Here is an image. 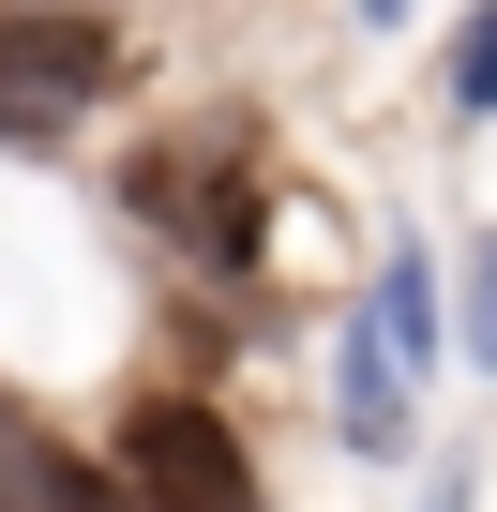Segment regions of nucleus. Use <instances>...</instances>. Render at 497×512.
Masks as SVG:
<instances>
[{
	"instance_id": "nucleus-1",
	"label": "nucleus",
	"mask_w": 497,
	"mask_h": 512,
	"mask_svg": "<svg viewBox=\"0 0 497 512\" xmlns=\"http://www.w3.org/2000/svg\"><path fill=\"white\" fill-rule=\"evenodd\" d=\"M136 211H151L166 241H196L211 272H257V181H241V151H226V136H211V151H196V136H181V151H151V166H136Z\"/></svg>"
},
{
	"instance_id": "nucleus-2",
	"label": "nucleus",
	"mask_w": 497,
	"mask_h": 512,
	"mask_svg": "<svg viewBox=\"0 0 497 512\" xmlns=\"http://www.w3.org/2000/svg\"><path fill=\"white\" fill-rule=\"evenodd\" d=\"M121 76V46L91 16H0V121H61Z\"/></svg>"
},
{
	"instance_id": "nucleus-3",
	"label": "nucleus",
	"mask_w": 497,
	"mask_h": 512,
	"mask_svg": "<svg viewBox=\"0 0 497 512\" xmlns=\"http://www.w3.org/2000/svg\"><path fill=\"white\" fill-rule=\"evenodd\" d=\"M121 467H136L151 497H257V467H241V437H226V422H196V407H151Z\"/></svg>"
},
{
	"instance_id": "nucleus-4",
	"label": "nucleus",
	"mask_w": 497,
	"mask_h": 512,
	"mask_svg": "<svg viewBox=\"0 0 497 512\" xmlns=\"http://www.w3.org/2000/svg\"><path fill=\"white\" fill-rule=\"evenodd\" d=\"M347 437H377V452H392V437H407V347H392V332H377V317H362V332H347Z\"/></svg>"
},
{
	"instance_id": "nucleus-5",
	"label": "nucleus",
	"mask_w": 497,
	"mask_h": 512,
	"mask_svg": "<svg viewBox=\"0 0 497 512\" xmlns=\"http://www.w3.org/2000/svg\"><path fill=\"white\" fill-rule=\"evenodd\" d=\"M452 106L497 121V16H467V46H452Z\"/></svg>"
},
{
	"instance_id": "nucleus-6",
	"label": "nucleus",
	"mask_w": 497,
	"mask_h": 512,
	"mask_svg": "<svg viewBox=\"0 0 497 512\" xmlns=\"http://www.w3.org/2000/svg\"><path fill=\"white\" fill-rule=\"evenodd\" d=\"M467 347L497 362V241H482V272H467Z\"/></svg>"
},
{
	"instance_id": "nucleus-7",
	"label": "nucleus",
	"mask_w": 497,
	"mask_h": 512,
	"mask_svg": "<svg viewBox=\"0 0 497 512\" xmlns=\"http://www.w3.org/2000/svg\"><path fill=\"white\" fill-rule=\"evenodd\" d=\"M362 16H407V0H362Z\"/></svg>"
}]
</instances>
